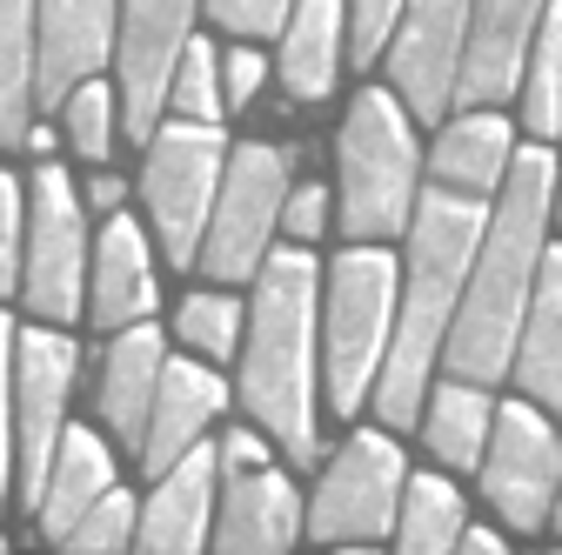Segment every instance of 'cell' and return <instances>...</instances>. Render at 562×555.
Returning <instances> with one entry per match:
<instances>
[{
  "label": "cell",
  "instance_id": "1",
  "mask_svg": "<svg viewBox=\"0 0 562 555\" xmlns=\"http://www.w3.org/2000/svg\"><path fill=\"white\" fill-rule=\"evenodd\" d=\"M549 222H555V155L549 148H522L496 188V207L482 222L469 282L442 341V362L456 382H503L516 362V335L536 295V268L549 248Z\"/></svg>",
  "mask_w": 562,
  "mask_h": 555
},
{
  "label": "cell",
  "instance_id": "2",
  "mask_svg": "<svg viewBox=\"0 0 562 555\" xmlns=\"http://www.w3.org/2000/svg\"><path fill=\"white\" fill-rule=\"evenodd\" d=\"M488 222V201L456 194V188H429L408 215V268H402V295H395V335L375 375V415L389 429L422 422V395L442 362V341L469 282V261Z\"/></svg>",
  "mask_w": 562,
  "mask_h": 555
},
{
  "label": "cell",
  "instance_id": "3",
  "mask_svg": "<svg viewBox=\"0 0 562 555\" xmlns=\"http://www.w3.org/2000/svg\"><path fill=\"white\" fill-rule=\"evenodd\" d=\"M322 302V268L315 254L268 248L248 302V341H241V408L289 449V462L315 468L322 435H315V308Z\"/></svg>",
  "mask_w": 562,
  "mask_h": 555
},
{
  "label": "cell",
  "instance_id": "4",
  "mask_svg": "<svg viewBox=\"0 0 562 555\" xmlns=\"http://www.w3.org/2000/svg\"><path fill=\"white\" fill-rule=\"evenodd\" d=\"M415 114L395 88H362L348 101V121L335 134L341 161V235L348 241H395L408 235V215L422 201V148H415Z\"/></svg>",
  "mask_w": 562,
  "mask_h": 555
},
{
  "label": "cell",
  "instance_id": "5",
  "mask_svg": "<svg viewBox=\"0 0 562 555\" xmlns=\"http://www.w3.org/2000/svg\"><path fill=\"white\" fill-rule=\"evenodd\" d=\"M395 295H402V261L382 241H348L328 268L322 288V382L328 408L356 422V408L375 395L389 335H395Z\"/></svg>",
  "mask_w": 562,
  "mask_h": 555
},
{
  "label": "cell",
  "instance_id": "6",
  "mask_svg": "<svg viewBox=\"0 0 562 555\" xmlns=\"http://www.w3.org/2000/svg\"><path fill=\"white\" fill-rule=\"evenodd\" d=\"M222 168H228V134L222 121H161L148 141V168H140V194H148V222L155 241L175 268L201 261V235L222 194Z\"/></svg>",
  "mask_w": 562,
  "mask_h": 555
},
{
  "label": "cell",
  "instance_id": "7",
  "mask_svg": "<svg viewBox=\"0 0 562 555\" xmlns=\"http://www.w3.org/2000/svg\"><path fill=\"white\" fill-rule=\"evenodd\" d=\"M289 168H295V155L274 148V141L228 148L215 215H207V235H201V274H215V282H248V274H261L268 241L281 228V207H289V188H295Z\"/></svg>",
  "mask_w": 562,
  "mask_h": 555
},
{
  "label": "cell",
  "instance_id": "8",
  "mask_svg": "<svg viewBox=\"0 0 562 555\" xmlns=\"http://www.w3.org/2000/svg\"><path fill=\"white\" fill-rule=\"evenodd\" d=\"M402 482H408V462H402L395 435L356 429L341 442V455L328 462L315 502H308V535L328 548H369V542L395 535Z\"/></svg>",
  "mask_w": 562,
  "mask_h": 555
},
{
  "label": "cell",
  "instance_id": "9",
  "mask_svg": "<svg viewBox=\"0 0 562 555\" xmlns=\"http://www.w3.org/2000/svg\"><path fill=\"white\" fill-rule=\"evenodd\" d=\"M482 496L516 535L549 529L555 489H562V435H555V415L522 401H503L496 422H488V449H482Z\"/></svg>",
  "mask_w": 562,
  "mask_h": 555
},
{
  "label": "cell",
  "instance_id": "10",
  "mask_svg": "<svg viewBox=\"0 0 562 555\" xmlns=\"http://www.w3.org/2000/svg\"><path fill=\"white\" fill-rule=\"evenodd\" d=\"M81 349L60 328H14V489L21 509H41L47 462L67 429V388H75Z\"/></svg>",
  "mask_w": 562,
  "mask_h": 555
},
{
  "label": "cell",
  "instance_id": "11",
  "mask_svg": "<svg viewBox=\"0 0 562 555\" xmlns=\"http://www.w3.org/2000/svg\"><path fill=\"white\" fill-rule=\"evenodd\" d=\"M21 295L41 321H75L88 308V222L67 168H34L27 194V261H21Z\"/></svg>",
  "mask_w": 562,
  "mask_h": 555
},
{
  "label": "cell",
  "instance_id": "12",
  "mask_svg": "<svg viewBox=\"0 0 562 555\" xmlns=\"http://www.w3.org/2000/svg\"><path fill=\"white\" fill-rule=\"evenodd\" d=\"M302 496L261 449V435L235 429L222 442V489H215V542L228 555H281L302 542Z\"/></svg>",
  "mask_w": 562,
  "mask_h": 555
},
{
  "label": "cell",
  "instance_id": "13",
  "mask_svg": "<svg viewBox=\"0 0 562 555\" xmlns=\"http://www.w3.org/2000/svg\"><path fill=\"white\" fill-rule=\"evenodd\" d=\"M194 41V0H121L114 75H121V134L148 148L168 114L175 67Z\"/></svg>",
  "mask_w": 562,
  "mask_h": 555
},
{
  "label": "cell",
  "instance_id": "14",
  "mask_svg": "<svg viewBox=\"0 0 562 555\" xmlns=\"http://www.w3.org/2000/svg\"><path fill=\"white\" fill-rule=\"evenodd\" d=\"M469 8L475 0H402V14L389 27V81L408 114L436 121L456 107V67L469 41Z\"/></svg>",
  "mask_w": 562,
  "mask_h": 555
},
{
  "label": "cell",
  "instance_id": "15",
  "mask_svg": "<svg viewBox=\"0 0 562 555\" xmlns=\"http://www.w3.org/2000/svg\"><path fill=\"white\" fill-rule=\"evenodd\" d=\"M121 34V0H34V107H60L101 75Z\"/></svg>",
  "mask_w": 562,
  "mask_h": 555
},
{
  "label": "cell",
  "instance_id": "16",
  "mask_svg": "<svg viewBox=\"0 0 562 555\" xmlns=\"http://www.w3.org/2000/svg\"><path fill=\"white\" fill-rule=\"evenodd\" d=\"M542 8L549 0H475L462 67H456V107H496V101H509L522 88Z\"/></svg>",
  "mask_w": 562,
  "mask_h": 555
},
{
  "label": "cell",
  "instance_id": "17",
  "mask_svg": "<svg viewBox=\"0 0 562 555\" xmlns=\"http://www.w3.org/2000/svg\"><path fill=\"white\" fill-rule=\"evenodd\" d=\"M215 489H222V449L194 442L175 468L155 475V496L134 522V548L148 555H194L207 548V516H215Z\"/></svg>",
  "mask_w": 562,
  "mask_h": 555
},
{
  "label": "cell",
  "instance_id": "18",
  "mask_svg": "<svg viewBox=\"0 0 562 555\" xmlns=\"http://www.w3.org/2000/svg\"><path fill=\"white\" fill-rule=\"evenodd\" d=\"M228 408V382L207 369V362H168L161 388H155V415H148V435H140V468L161 475L175 468L194 442H207V422Z\"/></svg>",
  "mask_w": 562,
  "mask_h": 555
},
{
  "label": "cell",
  "instance_id": "19",
  "mask_svg": "<svg viewBox=\"0 0 562 555\" xmlns=\"http://www.w3.org/2000/svg\"><path fill=\"white\" fill-rule=\"evenodd\" d=\"M161 302V282H155V254H148V235L140 222L114 215L94 241V268H88V315L101 328H127V321H148Z\"/></svg>",
  "mask_w": 562,
  "mask_h": 555
},
{
  "label": "cell",
  "instance_id": "20",
  "mask_svg": "<svg viewBox=\"0 0 562 555\" xmlns=\"http://www.w3.org/2000/svg\"><path fill=\"white\" fill-rule=\"evenodd\" d=\"M161 369H168V341L148 321H127L114 335V349L101 362V422L140 455V435H148V415H155V388H161Z\"/></svg>",
  "mask_w": 562,
  "mask_h": 555
},
{
  "label": "cell",
  "instance_id": "21",
  "mask_svg": "<svg viewBox=\"0 0 562 555\" xmlns=\"http://www.w3.org/2000/svg\"><path fill=\"white\" fill-rule=\"evenodd\" d=\"M348 47V0H295L281 27V88L289 101H328Z\"/></svg>",
  "mask_w": 562,
  "mask_h": 555
},
{
  "label": "cell",
  "instance_id": "22",
  "mask_svg": "<svg viewBox=\"0 0 562 555\" xmlns=\"http://www.w3.org/2000/svg\"><path fill=\"white\" fill-rule=\"evenodd\" d=\"M509 369H516L522 395L562 422V248H542L536 295H529V315H522Z\"/></svg>",
  "mask_w": 562,
  "mask_h": 555
},
{
  "label": "cell",
  "instance_id": "23",
  "mask_svg": "<svg viewBox=\"0 0 562 555\" xmlns=\"http://www.w3.org/2000/svg\"><path fill=\"white\" fill-rule=\"evenodd\" d=\"M108 489H114V455H108V442L94 429H60V449L47 462V489H41V509H34L41 535L60 542Z\"/></svg>",
  "mask_w": 562,
  "mask_h": 555
},
{
  "label": "cell",
  "instance_id": "24",
  "mask_svg": "<svg viewBox=\"0 0 562 555\" xmlns=\"http://www.w3.org/2000/svg\"><path fill=\"white\" fill-rule=\"evenodd\" d=\"M509 161H516V134H509V121L488 114V107H469L462 121L442 127V141H436V155H429V174H436V188H456V194L488 201V194L503 188Z\"/></svg>",
  "mask_w": 562,
  "mask_h": 555
},
{
  "label": "cell",
  "instance_id": "25",
  "mask_svg": "<svg viewBox=\"0 0 562 555\" xmlns=\"http://www.w3.org/2000/svg\"><path fill=\"white\" fill-rule=\"evenodd\" d=\"M488 422H496V401L482 395V382H442L429 395V415H422V435H429L442 468H475L488 449Z\"/></svg>",
  "mask_w": 562,
  "mask_h": 555
},
{
  "label": "cell",
  "instance_id": "26",
  "mask_svg": "<svg viewBox=\"0 0 562 555\" xmlns=\"http://www.w3.org/2000/svg\"><path fill=\"white\" fill-rule=\"evenodd\" d=\"M34 114V0H0V148H27Z\"/></svg>",
  "mask_w": 562,
  "mask_h": 555
},
{
  "label": "cell",
  "instance_id": "27",
  "mask_svg": "<svg viewBox=\"0 0 562 555\" xmlns=\"http://www.w3.org/2000/svg\"><path fill=\"white\" fill-rule=\"evenodd\" d=\"M469 509H462V489L449 475H408L402 482V509H395V548L408 555H449L456 535H462Z\"/></svg>",
  "mask_w": 562,
  "mask_h": 555
},
{
  "label": "cell",
  "instance_id": "28",
  "mask_svg": "<svg viewBox=\"0 0 562 555\" xmlns=\"http://www.w3.org/2000/svg\"><path fill=\"white\" fill-rule=\"evenodd\" d=\"M522 121L536 141H555L562 134V8H542V27H536V47H529V67H522Z\"/></svg>",
  "mask_w": 562,
  "mask_h": 555
},
{
  "label": "cell",
  "instance_id": "29",
  "mask_svg": "<svg viewBox=\"0 0 562 555\" xmlns=\"http://www.w3.org/2000/svg\"><path fill=\"white\" fill-rule=\"evenodd\" d=\"M175 328H181V341H188L201 362H228V355H241L248 315H241L235 295H188L181 315H175Z\"/></svg>",
  "mask_w": 562,
  "mask_h": 555
},
{
  "label": "cell",
  "instance_id": "30",
  "mask_svg": "<svg viewBox=\"0 0 562 555\" xmlns=\"http://www.w3.org/2000/svg\"><path fill=\"white\" fill-rule=\"evenodd\" d=\"M168 114H181V121H222V114H228V94H222V54L207 47L201 34L188 41V54H181V67H175Z\"/></svg>",
  "mask_w": 562,
  "mask_h": 555
},
{
  "label": "cell",
  "instance_id": "31",
  "mask_svg": "<svg viewBox=\"0 0 562 555\" xmlns=\"http://www.w3.org/2000/svg\"><path fill=\"white\" fill-rule=\"evenodd\" d=\"M60 114H67V141H75V155L101 168V161L114 155V127H121V94H108L101 81H81L75 94L60 101Z\"/></svg>",
  "mask_w": 562,
  "mask_h": 555
},
{
  "label": "cell",
  "instance_id": "32",
  "mask_svg": "<svg viewBox=\"0 0 562 555\" xmlns=\"http://www.w3.org/2000/svg\"><path fill=\"white\" fill-rule=\"evenodd\" d=\"M134 522H140L134 496H127V489H108L75 529L60 535V548H75V555H114V548H134Z\"/></svg>",
  "mask_w": 562,
  "mask_h": 555
},
{
  "label": "cell",
  "instance_id": "33",
  "mask_svg": "<svg viewBox=\"0 0 562 555\" xmlns=\"http://www.w3.org/2000/svg\"><path fill=\"white\" fill-rule=\"evenodd\" d=\"M21 261H27V194L14 174H0V295L21 288Z\"/></svg>",
  "mask_w": 562,
  "mask_h": 555
},
{
  "label": "cell",
  "instance_id": "34",
  "mask_svg": "<svg viewBox=\"0 0 562 555\" xmlns=\"http://www.w3.org/2000/svg\"><path fill=\"white\" fill-rule=\"evenodd\" d=\"M289 8L295 0H207V21L241 34V41H274L289 27Z\"/></svg>",
  "mask_w": 562,
  "mask_h": 555
},
{
  "label": "cell",
  "instance_id": "35",
  "mask_svg": "<svg viewBox=\"0 0 562 555\" xmlns=\"http://www.w3.org/2000/svg\"><path fill=\"white\" fill-rule=\"evenodd\" d=\"M14 489V321L0 315V509Z\"/></svg>",
  "mask_w": 562,
  "mask_h": 555
},
{
  "label": "cell",
  "instance_id": "36",
  "mask_svg": "<svg viewBox=\"0 0 562 555\" xmlns=\"http://www.w3.org/2000/svg\"><path fill=\"white\" fill-rule=\"evenodd\" d=\"M402 14V0H348V54L356 60H375L389 47V27Z\"/></svg>",
  "mask_w": 562,
  "mask_h": 555
},
{
  "label": "cell",
  "instance_id": "37",
  "mask_svg": "<svg viewBox=\"0 0 562 555\" xmlns=\"http://www.w3.org/2000/svg\"><path fill=\"white\" fill-rule=\"evenodd\" d=\"M322 228H328V188H315V181L289 188V207H281V235L302 241V248H315Z\"/></svg>",
  "mask_w": 562,
  "mask_h": 555
},
{
  "label": "cell",
  "instance_id": "38",
  "mask_svg": "<svg viewBox=\"0 0 562 555\" xmlns=\"http://www.w3.org/2000/svg\"><path fill=\"white\" fill-rule=\"evenodd\" d=\"M261 81H268V60L241 41L235 54H222V94H228V107H248L255 94H261Z\"/></svg>",
  "mask_w": 562,
  "mask_h": 555
},
{
  "label": "cell",
  "instance_id": "39",
  "mask_svg": "<svg viewBox=\"0 0 562 555\" xmlns=\"http://www.w3.org/2000/svg\"><path fill=\"white\" fill-rule=\"evenodd\" d=\"M456 548H462V555H503L509 542H503L496 529H469V522H462V535H456Z\"/></svg>",
  "mask_w": 562,
  "mask_h": 555
},
{
  "label": "cell",
  "instance_id": "40",
  "mask_svg": "<svg viewBox=\"0 0 562 555\" xmlns=\"http://www.w3.org/2000/svg\"><path fill=\"white\" fill-rule=\"evenodd\" d=\"M88 201H94V207H121V181H114V174H94Z\"/></svg>",
  "mask_w": 562,
  "mask_h": 555
},
{
  "label": "cell",
  "instance_id": "41",
  "mask_svg": "<svg viewBox=\"0 0 562 555\" xmlns=\"http://www.w3.org/2000/svg\"><path fill=\"white\" fill-rule=\"evenodd\" d=\"M555 141H562V134H555ZM555 222H562V155H555Z\"/></svg>",
  "mask_w": 562,
  "mask_h": 555
},
{
  "label": "cell",
  "instance_id": "42",
  "mask_svg": "<svg viewBox=\"0 0 562 555\" xmlns=\"http://www.w3.org/2000/svg\"><path fill=\"white\" fill-rule=\"evenodd\" d=\"M549 522H555V535H562V489H555V509H549Z\"/></svg>",
  "mask_w": 562,
  "mask_h": 555
},
{
  "label": "cell",
  "instance_id": "43",
  "mask_svg": "<svg viewBox=\"0 0 562 555\" xmlns=\"http://www.w3.org/2000/svg\"><path fill=\"white\" fill-rule=\"evenodd\" d=\"M0 555H8V535H0Z\"/></svg>",
  "mask_w": 562,
  "mask_h": 555
}]
</instances>
